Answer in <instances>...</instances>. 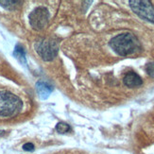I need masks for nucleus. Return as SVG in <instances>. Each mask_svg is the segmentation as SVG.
<instances>
[{
  "instance_id": "1",
  "label": "nucleus",
  "mask_w": 154,
  "mask_h": 154,
  "mask_svg": "<svg viewBox=\"0 0 154 154\" xmlns=\"http://www.w3.org/2000/svg\"><path fill=\"white\" fill-rule=\"evenodd\" d=\"M110 46L116 54L128 56L139 50L140 44L137 38L131 33H122L111 40Z\"/></svg>"
},
{
  "instance_id": "2",
  "label": "nucleus",
  "mask_w": 154,
  "mask_h": 154,
  "mask_svg": "<svg viewBox=\"0 0 154 154\" xmlns=\"http://www.w3.org/2000/svg\"><path fill=\"white\" fill-rule=\"evenodd\" d=\"M22 100L8 91H0V116H14L21 111Z\"/></svg>"
},
{
  "instance_id": "3",
  "label": "nucleus",
  "mask_w": 154,
  "mask_h": 154,
  "mask_svg": "<svg viewBox=\"0 0 154 154\" xmlns=\"http://www.w3.org/2000/svg\"><path fill=\"white\" fill-rule=\"evenodd\" d=\"M35 49L39 56L44 61L50 62L54 60L58 54L59 45L55 40L52 39H44L36 43Z\"/></svg>"
},
{
  "instance_id": "4",
  "label": "nucleus",
  "mask_w": 154,
  "mask_h": 154,
  "mask_svg": "<svg viewBox=\"0 0 154 154\" xmlns=\"http://www.w3.org/2000/svg\"><path fill=\"white\" fill-rule=\"evenodd\" d=\"M130 6L131 10L134 11L138 16L154 23V7L149 1L146 0H131Z\"/></svg>"
},
{
  "instance_id": "5",
  "label": "nucleus",
  "mask_w": 154,
  "mask_h": 154,
  "mask_svg": "<svg viewBox=\"0 0 154 154\" xmlns=\"http://www.w3.org/2000/svg\"><path fill=\"white\" fill-rule=\"evenodd\" d=\"M29 19L32 29L36 30H42L48 24L49 12L44 7H38L30 12Z\"/></svg>"
},
{
  "instance_id": "6",
  "label": "nucleus",
  "mask_w": 154,
  "mask_h": 154,
  "mask_svg": "<svg viewBox=\"0 0 154 154\" xmlns=\"http://www.w3.org/2000/svg\"><path fill=\"white\" fill-rule=\"evenodd\" d=\"M123 82H124L126 86L131 87V88H133V87H138L143 83V80H142L141 77L134 72L128 73V74L124 77Z\"/></svg>"
},
{
  "instance_id": "7",
  "label": "nucleus",
  "mask_w": 154,
  "mask_h": 154,
  "mask_svg": "<svg viewBox=\"0 0 154 154\" xmlns=\"http://www.w3.org/2000/svg\"><path fill=\"white\" fill-rule=\"evenodd\" d=\"M36 91L38 93L40 98L46 99L50 96V94L52 93L53 88H52V86L49 85L48 82H38L36 83Z\"/></svg>"
},
{
  "instance_id": "8",
  "label": "nucleus",
  "mask_w": 154,
  "mask_h": 154,
  "mask_svg": "<svg viewBox=\"0 0 154 154\" xmlns=\"http://www.w3.org/2000/svg\"><path fill=\"white\" fill-rule=\"evenodd\" d=\"M23 1H17V0H6V1H1L0 0V6L9 11H15L19 9L22 6Z\"/></svg>"
},
{
  "instance_id": "9",
  "label": "nucleus",
  "mask_w": 154,
  "mask_h": 154,
  "mask_svg": "<svg viewBox=\"0 0 154 154\" xmlns=\"http://www.w3.org/2000/svg\"><path fill=\"white\" fill-rule=\"evenodd\" d=\"M13 55H14V57L18 60V62L20 63L23 64V65H26V53H25V50L21 45H17L15 46V49H14V51H13Z\"/></svg>"
},
{
  "instance_id": "10",
  "label": "nucleus",
  "mask_w": 154,
  "mask_h": 154,
  "mask_svg": "<svg viewBox=\"0 0 154 154\" xmlns=\"http://www.w3.org/2000/svg\"><path fill=\"white\" fill-rule=\"evenodd\" d=\"M56 130L59 133H62V134H63V133H66L71 131V128L70 126L68 124L66 123H63V122H60L57 124L56 126Z\"/></svg>"
},
{
  "instance_id": "11",
  "label": "nucleus",
  "mask_w": 154,
  "mask_h": 154,
  "mask_svg": "<svg viewBox=\"0 0 154 154\" xmlns=\"http://www.w3.org/2000/svg\"><path fill=\"white\" fill-rule=\"evenodd\" d=\"M146 72L148 75L154 79V63H148L146 65Z\"/></svg>"
},
{
  "instance_id": "12",
  "label": "nucleus",
  "mask_w": 154,
  "mask_h": 154,
  "mask_svg": "<svg viewBox=\"0 0 154 154\" xmlns=\"http://www.w3.org/2000/svg\"><path fill=\"white\" fill-rule=\"evenodd\" d=\"M23 149L26 151H32V150H34V146L31 143H26L23 146Z\"/></svg>"
},
{
  "instance_id": "13",
  "label": "nucleus",
  "mask_w": 154,
  "mask_h": 154,
  "mask_svg": "<svg viewBox=\"0 0 154 154\" xmlns=\"http://www.w3.org/2000/svg\"><path fill=\"white\" fill-rule=\"evenodd\" d=\"M3 132H4L3 131H0V134H2V133H3Z\"/></svg>"
}]
</instances>
